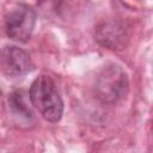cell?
<instances>
[{
    "instance_id": "cell-2",
    "label": "cell",
    "mask_w": 153,
    "mask_h": 153,
    "mask_svg": "<svg viewBox=\"0 0 153 153\" xmlns=\"http://www.w3.org/2000/svg\"><path fill=\"white\" fill-rule=\"evenodd\" d=\"M128 78L126 72L117 65H109L102 69L96 80V92L106 103H116L127 92Z\"/></svg>"
},
{
    "instance_id": "cell-5",
    "label": "cell",
    "mask_w": 153,
    "mask_h": 153,
    "mask_svg": "<svg viewBox=\"0 0 153 153\" xmlns=\"http://www.w3.org/2000/svg\"><path fill=\"white\" fill-rule=\"evenodd\" d=\"M10 106L12 108V110L14 111L16 115H22L25 118H29L32 116V112L30 111V109L26 106V103L24 102V97L22 94V92H14L10 96Z\"/></svg>"
},
{
    "instance_id": "cell-1",
    "label": "cell",
    "mask_w": 153,
    "mask_h": 153,
    "mask_svg": "<svg viewBox=\"0 0 153 153\" xmlns=\"http://www.w3.org/2000/svg\"><path fill=\"white\" fill-rule=\"evenodd\" d=\"M31 104L49 122H59L63 114V102L54 80L49 75L37 76L29 90Z\"/></svg>"
},
{
    "instance_id": "cell-3",
    "label": "cell",
    "mask_w": 153,
    "mask_h": 153,
    "mask_svg": "<svg viewBox=\"0 0 153 153\" xmlns=\"http://www.w3.org/2000/svg\"><path fill=\"white\" fill-rule=\"evenodd\" d=\"M36 24V13L26 4H19L7 14L5 27L7 36L19 43H25L32 35Z\"/></svg>"
},
{
    "instance_id": "cell-4",
    "label": "cell",
    "mask_w": 153,
    "mask_h": 153,
    "mask_svg": "<svg viewBox=\"0 0 153 153\" xmlns=\"http://www.w3.org/2000/svg\"><path fill=\"white\" fill-rule=\"evenodd\" d=\"M1 68L8 76H20L32 69L29 54L16 45H6L1 50Z\"/></svg>"
}]
</instances>
